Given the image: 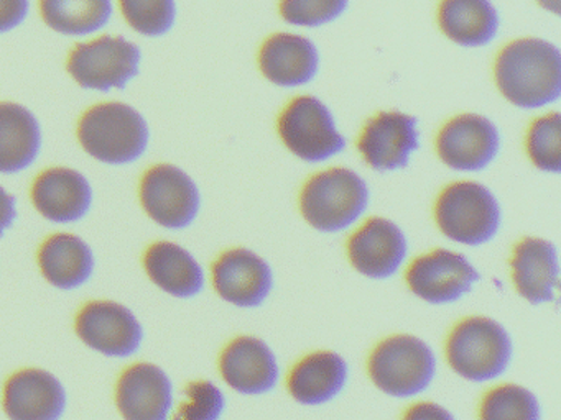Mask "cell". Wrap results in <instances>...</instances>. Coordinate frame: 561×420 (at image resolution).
Masks as SVG:
<instances>
[{
	"mask_svg": "<svg viewBox=\"0 0 561 420\" xmlns=\"http://www.w3.org/2000/svg\"><path fill=\"white\" fill-rule=\"evenodd\" d=\"M419 144L415 117L402 112H380L367 121L357 148L373 170L386 173L405 167Z\"/></svg>",
	"mask_w": 561,
	"mask_h": 420,
	"instance_id": "14",
	"label": "cell"
},
{
	"mask_svg": "<svg viewBox=\"0 0 561 420\" xmlns=\"http://www.w3.org/2000/svg\"><path fill=\"white\" fill-rule=\"evenodd\" d=\"M435 219L443 235L453 242L479 246L497 235L501 207L488 187L474 180H459L439 194Z\"/></svg>",
	"mask_w": 561,
	"mask_h": 420,
	"instance_id": "6",
	"label": "cell"
},
{
	"mask_svg": "<svg viewBox=\"0 0 561 420\" xmlns=\"http://www.w3.org/2000/svg\"><path fill=\"white\" fill-rule=\"evenodd\" d=\"M15 220H18L15 197L0 186V236L4 235L5 230L14 225Z\"/></svg>",
	"mask_w": 561,
	"mask_h": 420,
	"instance_id": "35",
	"label": "cell"
},
{
	"mask_svg": "<svg viewBox=\"0 0 561 420\" xmlns=\"http://www.w3.org/2000/svg\"><path fill=\"white\" fill-rule=\"evenodd\" d=\"M438 23L458 45L482 46L497 35L499 13L491 0H443Z\"/></svg>",
	"mask_w": 561,
	"mask_h": 420,
	"instance_id": "26",
	"label": "cell"
},
{
	"mask_svg": "<svg viewBox=\"0 0 561 420\" xmlns=\"http://www.w3.org/2000/svg\"><path fill=\"white\" fill-rule=\"evenodd\" d=\"M497 127L482 115L465 114L451 118L439 130L436 150L439 160L455 171L474 173L494 161L499 153Z\"/></svg>",
	"mask_w": 561,
	"mask_h": 420,
	"instance_id": "12",
	"label": "cell"
},
{
	"mask_svg": "<svg viewBox=\"0 0 561 420\" xmlns=\"http://www.w3.org/2000/svg\"><path fill=\"white\" fill-rule=\"evenodd\" d=\"M172 404V381L157 364H134L117 383V407L124 420H169Z\"/></svg>",
	"mask_w": 561,
	"mask_h": 420,
	"instance_id": "18",
	"label": "cell"
},
{
	"mask_svg": "<svg viewBox=\"0 0 561 420\" xmlns=\"http://www.w3.org/2000/svg\"><path fill=\"white\" fill-rule=\"evenodd\" d=\"M119 2L127 22L140 35H165L175 23V0H119Z\"/></svg>",
	"mask_w": 561,
	"mask_h": 420,
	"instance_id": "30",
	"label": "cell"
},
{
	"mask_svg": "<svg viewBox=\"0 0 561 420\" xmlns=\"http://www.w3.org/2000/svg\"><path fill=\"white\" fill-rule=\"evenodd\" d=\"M32 199L45 219L55 223H71L90 212L93 189L78 171L51 167L35 180Z\"/></svg>",
	"mask_w": 561,
	"mask_h": 420,
	"instance_id": "19",
	"label": "cell"
},
{
	"mask_svg": "<svg viewBox=\"0 0 561 420\" xmlns=\"http://www.w3.org/2000/svg\"><path fill=\"white\" fill-rule=\"evenodd\" d=\"M45 23L61 35L84 36L104 28L113 0H41Z\"/></svg>",
	"mask_w": 561,
	"mask_h": 420,
	"instance_id": "27",
	"label": "cell"
},
{
	"mask_svg": "<svg viewBox=\"0 0 561 420\" xmlns=\"http://www.w3.org/2000/svg\"><path fill=\"white\" fill-rule=\"evenodd\" d=\"M42 272L58 289H77L90 281L94 255L80 236L58 233L42 245L38 253Z\"/></svg>",
	"mask_w": 561,
	"mask_h": 420,
	"instance_id": "25",
	"label": "cell"
},
{
	"mask_svg": "<svg viewBox=\"0 0 561 420\" xmlns=\"http://www.w3.org/2000/svg\"><path fill=\"white\" fill-rule=\"evenodd\" d=\"M446 360L456 374L472 383L497 380L511 364V335L492 318H465L448 335Z\"/></svg>",
	"mask_w": 561,
	"mask_h": 420,
	"instance_id": "4",
	"label": "cell"
},
{
	"mask_svg": "<svg viewBox=\"0 0 561 420\" xmlns=\"http://www.w3.org/2000/svg\"><path fill=\"white\" fill-rule=\"evenodd\" d=\"M67 409V390L45 370H22L5 384L4 410L11 420H60Z\"/></svg>",
	"mask_w": 561,
	"mask_h": 420,
	"instance_id": "17",
	"label": "cell"
},
{
	"mask_svg": "<svg viewBox=\"0 0 561 420\" xmlns=\"http://www.w3.org/2000/svg\"><path fill=\"white\" fill-rule=\"evenodd\" d=\"M407 249L405 233L382 217L367 220L347 242L351 265L370 279L392 278L405 261Z\"/></svg>",
	"mask_w": 561,
	"mask_h": 420,
	"instance_id": "15",
	"label": "cell"
},
{
	"mask_svg": "<svg viewBox=\"0 0 561 420\" xmlns=\"http://www.w3.org/2000/svg\"><path fill=\"white\" fill-rule=\"evenodd\" d=\"M42 148V130L27 108L12 102L0 104V173L27 170Z\"/></svg>",
	"mask_w": 561,
	"mask_h": 420,
	"instance_id": "24",
	"label": "cell"
},
{
	"mask_svg": "<svg viewBox=\"0 0 561 420\" xmlns=\"http://www.w3.org/2000/svg\"><path fill=\"white\" fill-rule=\"evenodd\" d=\"M213 284L219 298L238 307H259L274 289V271L257 253L232 248L213 265Z\"/></svg>",
	"mask_w": 561,
	"mask_h": 420,
	"instance_id": "13",
	"label": "cell"
},
{
	"mask_svg": "<svg viewBox=\"0 0 561 420\" xmlns=\"http://www.w3.org/2000/svg\"><path fill=\"white\" fill-rule=\"evenodd\" d=\"M531 163L547 173L561 171V115L548 114L531 124L527 135Z\"/></svg>",
	"mask_w": 561,
	"mask_h": 420,
	"instance_id": "29",
	"label": "cell"
},
{
	"mask_svg": "<svg viewBox=\"0 0 561 420\" xmlns=\"http://www.w3.org/2000/svg\"><path fill=\"white\" fill-rule=\"evenodd\" d=\"M511 268L515 289L525 301L534 305L553 301L560 275L553 243L534 236L522 240L515 245Z\"/></svg>",
	"mask_w": 561,
	"mask_h": 420,
	"instance_id": "20",
	"label": "cell"
},
{
	"mask_svg": "<svg viewBox=\"0 0 561 420\" xmlns=\"http://www.w3.org/2000/svg\"><path fill=\"white\" fill-rule=\"evenodd\" d=\"M142 52L123 36H101L71 51L68 71L84 89L107 92L124 89L139 74Z\"/></svg>",
	"mask_w": 561,
	"mask_h": 420,
	"instance_id": "8",
	"label": "cell"
},
{
	"mask_svg": "<svg viewBox=\"0 0 561 420\" xmlns=\"http://www.w3.org/2000/svg\"><path fill=\"white\" fill-rule=\"evenodd\" d=\"M402 420H456L446 407L436 402H416L407 409Z\"/></svg>",
	"mask_w": 561,
	"mask_h": 420,
	"instance_id": "34",
	"label": "cell"
},
{
	"mask_svg": "<svg viewBox=\"0 0 561 420\" xmlns=\"http://www.w3.org/2000/svg\"><path fill=\"white\" fill-rule=\"evenodd\" d=\"M369 203L366 180L347 170L331 167L314 174L300 194L301 215L313 229L334 233L353 225Z\"/></svg>",
	"mask_w": 561,
	"mask_h": 420,
	"instance_id": "3",
	"label": "cell"
},
{
	"mask_svg": "<svg viewBox=\"0 0 561 420\" xmlns=\"http://www.w3.org/2000/svg\"><path fill=\"white\" fill-rule=\"evenodd\" d=\"M367 371L377 389L405 399L428 389L436 373V358L422 338L393 335L374 348Z\"/></svg>",
	"mask_w": 561,
	"mask_h": 420,
	"instance_id": "5",
	"label": "cell"
},
{
	"mask_svg": "<svg viewBox=\"0 0 561 420\" xmlns=\"http://www.w3.org/2000/svg\"><path fill=\"white\" fill-rule=\"evenodd\" d=\"M147 275L162 291L186 299L199 294L205 288V271L195 256L172 242H160L146 253Z\"/></svg>",
	"mask_w": 561,
	"mask_h": 420,
	"instance_id": "23",
	"label": "cell"
},
{
	"mask_svg": "<svg viewBox=\"0 0 561 420\" xmlns=\"http://www.w3.org/2000/svg\"><path fill=\"white\" fill-rule=\"evenodd\" d=\"M481 279L478 269L461 253L436 248L413 259L405 281L416 298L428 304H451L471 292Z\"/></svg>",
	"mask_w": 561,
	"mask_h": 420,
	"instance_id": "10",
	"label": "cell"
},
{
	"mask_svg": "<svg viewBox=\"0 0 561 420\" xmlns=\"http://www.w3.org/2000/svg\"><path fill=\"white\" fill-rule=\"evenodd\" d=\"M28 0H0V33L11 32L28 15Z\"/></svg>",
	"mask_w": 561,
	"mask_h": 420,
	"instance_id": "33",
	"label": "cell"
},
{
	"mask_svg": "<svg viewBox=\"0 0 561 420\" xmlns=\"http://www.w3.org/2000/svg\"><path fill=\"white\" fill-rule=\"evenodd\" d=\"M347 374V363L336 351H314L291 368L288 393L304 406H321L340 396Z\"/></svg>",
	"mask_w": 561,
	"mask_h": 420,
	"instance_id": "22",
	"label": "cell"
},
{
	"mask_svg": "<svg viewBox=\"0 0 561 420\" xmlns=\"http://www.w3.org/2000/svg\"><path fill=\"white\" fill-rule=\"evenodd\" d=\"M78 337L100 353L127 358L137 353L144 328L126 305L111 301L90 302L77 317Z\"/></svg>",
	"mask_w": 561,
	"mask_h": 420,
	"instance_id": "11",
	"label": "cell"
},
{
	"mask_svg": "<svg viewBox=\"0 0 561 420\" xmlns=\"http://www.w3.org/2000/svg\"><path fill=\"white\" fill-rule=\"evenodd\" d=\"M538 3H540L543 9L560 15V0H538Z\"/></svg>",
	"mask_w": 561,
	"mask_h": 420,
	"instance_id": "36",
	"label": "cell"
},
{
	"mask_svg": "<svg viewBox=\"0 0 561 420\" xmlns=\"http://www.w3.org/2000/svg\"><path fill=\"white\" fill-rule=\"evenodd\" d=\"M140 200L153 222L173 230L192 225L202 206L195 180L173 164L147 171L140 184Z\"/></svg>",
	"mask_w": 561,
	"mask_h": 420,
	"instance_id": "9",
	"label": "cell"
},
{
	"mask_svg": "<svg viewBox=\"0 0 561 420\" xmlns=\"http://www.w3.org/2000/svg\"><path fill=\"white\" fill-rule=\"evenodd\" d=\"M537 396L518 384H501L482 397L479 420H540Z\"/></svg>",
	"mask_w": 561,
	"mask_h": 420,
	"instance_id": "28",
	"label": "cell"
},
{
	"mask_svg": "<svg viewBox=\"0 0 561 420\" xmlns=\"http://www.w3.org/2000/svg\"><path fill=\"white\" fill-rule=\"evenodd\" d=\"M259 66L262 74L274 84L297 88L313 81L320 55L307 36L277 33L262 45Z\"/></svg>",
	"mask_w": 561,
	"mask_h": 420,
	"instance_id": "21",
	"label": "cell"
},
{
	"mask_svg": "<svg viewBox=\"0 0 561 420\" xmlns=\"http://www.w3.org/2000/svg\"><path fill=\"white\" fill-rule=\"evenodd\" d=\"M278 133L285 147L308 163H320L346 147L330 108L311 95H300L285 107L278 118Z\"/></svg>",
	"mask_w": 561,
	"mask_h": 420,
	"instance_id": "7",
	"label": "cell"
},
{
	"mask_svg": "<svg viewBox=\"0 0 561 420\" xmlns=\"http://www.w3.org/2000/svg\"><path fill=\"white\" fill-rule=\"evenodd\" d=\"M350 0H282L280 15L298 26H320L343 15Z\"/></svg>",
	"mask_w": 561,
	"mask_h": 420,
	"instance_id": "32",
	"label": "cell"
},
{
	"mask_svg": "<svg viewBox=\"0 0 561 420\" xmlns=\"http://www.w3.org/2000/svg\"><path fill=\"white\" fill-rule=\"evenodd\" d=\"M219 371L229 387L245 396L268 393L280 376L274 350L257 337L232 340L219 358Z\"/></svg>",
	"mask_w": 561,
	"mask_h": 420,
	"instance_id": "16",
	"label": "cell"
},
{
	"mask_svg": "<svg viewBox=\"0 0 561 420\" xmlns=\"http://www.w3.org/2000/svg\"><path fill=\"white\" fill-rule=\"evenodd\" d=\"M78 138L88 154L107 164L139 160L149 147L146 118L127 104L94 105L81 117Z\"/></svg>",
	"mask_w": 561,
	"mask_h": 420,
	"instance_id": "2",
	"label": "cell"
},
{
	"mask_svg": "<svg viewBox=\"0 0 561 420\" xmlns=\"http://www.w3.org/2000/svg\"><path fill=\"white\" fill-rule=\"evenodd\" d=\"M495 82L502 95L517 107L551 104L561 94L560 49L540 38L508 43L495 61Z\"/></svg>",
	"mask_w": 561,
	"mask_h": 420,
	"instance_id": "1",
	"label": "cell"
},
{
	"mask_svg": "<svg viewBox=\"0 0 561 420\" xmlns=\"http://www.w3.org/2000/svg\"><path fill=\"white\" fill-rule=\"evenodd\" d=\"M186 402L176 410L173 420H219L225 412L222 390L209 381L190 383L185 390Z\"/></svg>",
	"mask_w": 561,
	"mask_h": 420,
	"instance_id": "31",
	"label": "cell"
}]
</instances>
